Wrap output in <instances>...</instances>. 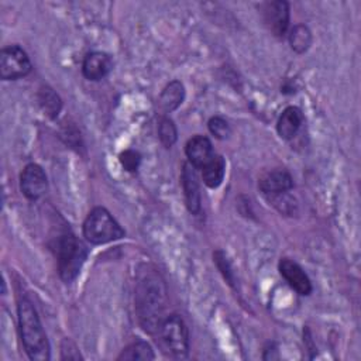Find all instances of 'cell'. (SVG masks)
<instances>
[{
  "mask_svg": "<svg viewBox=\"0 0 361 361\" xmlns=\"http://www.w3.org/2000/svg\"><path fill=\"white\" fill-rule=\"evenodd\" d=\"M226 173V161L221 155H214L212 161L202 168V179L207 188L216 189L221 185Z\"/></svg>",
  "mask_w": 361,
  "mask_h": 361,
  "instance_id": "17",
  "label": "cell"
},
{
  "mask_svg": "<svg viewBox=\"0 0 361 361\" xmlns=\"http://www.w3.org/2000/svg\"><path fill=\"white\" fill-rule=\"evenodd\" d=\"M121 166L128 172H135L141 164V155L138 151L126 149L118 155Z\"/></svg>",
  "mask_w": 361,
  "mask_h": 361,
  "instance_id": "24",
  "label": "cell"
},
{
  "mask_svg": "<svg viewBox=\"0 0 361 361\" xmlns=\"http://www.w3.org/2000/svg\"><path fill=\"white\" fill-rule=\"evenodd\" d=\"M31 72V61L27 52L18 45H8L0 52V78L17 80Z\"/></svg>",
  "mask_w": 361,
  "mask_h": 361,
  "instance_id": "6",
  "label": "cell"
},
{
  "mask_svg": "<svg viewBox=\"0 0 361 361\" xmlns=\"http://www.w3.org/2000/svg\"><path fill=\"white\" fill-rule=\"evenodd\" d=\"M278 268H279V274L282 275V278L288 282V285L293 290H296L302 296L310 295V292L313 289L312 282H310L309 276L306 275V272L303 271V268L298 262H295L289 258H282L279 261Z\"/></svg>",
  "mask_w": 361,
  "mask_h": 361,
  "instance_id": "9",
  "label": "cell"
},
{
  "mask_svg": "<svg viewBox=\"0 0 361 361\" xmlns=\"http://www.w3.org/2000/svg\"><path fill=\"white\" fill-rule=\"evenodd\" d=\"M166 286L155 269L142 271L135 283V313L140 326L148 334H157L166 309Z\"/></svg>",
  "mask_w": 361,
  "mask_h": 361,
  "instance_id": "1",
  "label": "cell"
},
{
  "mask_svg": "<svg viewBox=\"0 0 361 361\" xmlns=\"http://www.w3.org/2000/svg\"><path fill=\"white\" fill-rule=\"evenodd\" d=\"M209 131L212 133V135H214L219 140H226L230 137L231 134V128L230 124L227 123L226 118L220 117V116H213L209 123H207Z\"/></svg>",
  "mask_w": 361,
  "mask_h": 361,
  "instance_id": "22",
  "label": "cell"
},
{
  "mask_svg": "<svg viewBox=\"0 0 361 361\" xmlns=\"http://www.w3.org/2000/svg\"><path fill=\"white\" fill-rule=\"evenodd\" d=\"M162 351L172 358H186L189 353V330L179 314L166 316L158 331Z\"/></svg>",
  "mask_w": 361,
  "mask_h": 361,
  "instance_id": "5",
  "label": "cell"
},
{
  "mask_svg": "<svg viewBox=\"0 0 361 361\" xmlns=\"http://www.w3.org/2000/svg\"><path fill=\"white\" fill-rule=\"evenodd\" d=\"M180 179H182L188 210L192 214H199L202 210V195H200L199 179L196 175V168H193L189 162H186L183 165Z\"/></svg>",
  "mask_w": 361,
  "mask_h": 361,
  "instance_id": "10",
  "label": "cell"
},
{
  "mask_svg": "<svg viewBox=\"0 0 361 361\" xmlns=\"http://www.w3.org/2000/svg\"><path fill=\"white\" fill-rule=\"evenodd\" d=\"M213 258H214V262L217 265V268L220 269L221 275L224 276V279L227 281V283L233 288H235V275H234V271L226 257V254L223 251H216L213 254Z\"/></svg>",
  "mask_w": 361,
  "mask_h": 361,
  "instance_id": "23",
  "label": "cell"
},
{
  "mask_svg": "<svg viewBox=\"0 0 361 361\" xmlns=\"http://www.w3.org/2000/svg\"><path fill=\"white\" fill-rule=\"evenodd\" d=\"M312 31L305 24L295 25L289 32V44L296 54H305L312 45Z\"/></svg>",
  "mask_w": 361,
  "mask_h": 361,
  "instance_id": "19",
  "label": "cell"
},
{
  "mask_svg": "<svg viewBox=\"0 0 361 361\" xmlns=\"http://www.w3.org/2000/svg\"><path fill=\"white\" fill-rule=\"evenodd\" d=\"M20 189L28 200H37L45 195L48 180L44 169L38 164H28L20 175Z\"/></svg>",
  "mask_w": 361,
  "mask_h": 361,
  "instance_id": "8",
  "label": "cell"
},
{
  "mask_svg": "<svg viewBox=\"0 0 361 361\" xmlns=\"http://www.w3.org/2000/svg\"><path fill=\"white\" fill-rule=\"evenodd\" d=\"M185 99V87L179 80L169 82L159 94V106L164 111L171 113L176 110Z\"/></svg>",
  "mask_w": 361,
  "mask_h": 361,
  "instance_id": "15",
  "label": "cell"
},
{
  "mask_svg": "<svg viewBox=\"0 0 361 361\" xmlns=\"http://www.w3.org/2000/svg\"><path fill=\"white\" fill-rule=\"evenodd\" d=\"M262 18L271 34L282 38L289 27V4L283 0L265 3L262 6Z\"/></svg>",
  "mask_w": 361,
  "mask_h": 361,
  "instance_id": "7",
  "label": "cell"
},
{
  "mask_svg": "<svg viewBox=\"0 0 361 361\" xmlns=\"http://www.w3.org/2000/svg\"><path fill=\"white\" fill-rule=\"evenodd\" d=\"M155 354L151 348V345L147 341L142 340H137L131 344H128L117 357L118 361L126 360V361H134V360H142V361H148V360H154Z\"/></svg>",
  "mask_w": 361,
  "mask_h": 361,
  "instance_id": "18",
  "label": "cell"
},
{
  "mask_svg": "<svg viewBox=\"0 0 361 361\" xmlns=\"http://www.w3.org/2000/svg\"><path fill=\"white\" fill-rule=\"evenodd\" d=\"M37 100H38V104H39L41 110L44 111V114L48 118L54 120L61 113L62 100H61L59 94L52 87H49V86L39 87L38 94H37Z\"/></svg>",
  "mask_w": 361,
  "mask_h": 361,
  "instance_id": "16",
  "label": "cell"
},
{
  "mask_svg": "<svg viewBox=\"0 0 361 361\" xmlns=\"http://www.w3.org/2000/svg\"><path fill=\"white\" fill-rule=\"evenodd\" d=\"M17 314L21 341L28 358L32 361L49 360V343L34 305L28 299H21L17 306Z\"/></svg>",
  "mask_w": 361,
  "mask_h": 361,
  "instance_id": "2",
  "label": "cell"
},
{
  "mask_svg": "<svg viewBox=\"0 0 361 361\" xmlns=\"http://www.w3.org/2000/svg\"><path fill=\"white\" fill-rule=\"evenodd\" d=\"M293 186V179L289 172L285 169H276L267 172L264 176H261L258 182V188L262 192V195H275L282 192H289Z\"/></svg>",
  "mask_w": 361,
  "mask_h": 361,
  "instance_id": "13",
  "label": "cell"
},
{
  "mask_svg": "<svg viewBox=\"0 0 361 361\" xmlns=\"http://www.w3.org/2000/svg\"><path fill=\"white\" fill-rule=\"evenodd\" d=\"M185 154H186L188 162L196 169L204 168L214 157L212 141L204 135L192 137L186 142Z\"/></svg>",
  "mask_w": 361,
  "mask_h": 361,
  "instance_id": "11",
  "label": "cell"
},
{
  "mask_svg": "<svg viewBox=\"0 0 361 361\" xmlns=\"http://www.w3.org/2000/svg\"><path fill=\"white\" fill-rule=\"evenodd\" d=\"M158 137L165 148H171L178 140V130L169 117H161L158 123Z\"/></svg>",
  "mask_w": 361,
  "mask_h": 361,
  "instance_id": "21",
  "label": "cell"
},
{
  "mask_svg": "<svg viewBox=\"0 0 361 361\" xmlns=\"http://www.w3.org/2000/svg\"><path fill=\"white\" fill-rule=\"evenodd\" d=\"M303 124L302 110L296 106L286 107L276 121V131L283 140H293Z\"/></svg>",
  "mask_w": 361,
  "mask_h": 361,
  "instance_id": "14",
  "label": "cell"
},
{
  "mask_svg": "<svg viewBox=\"0 0 361 361\" xmlns=\"http://www.w3.org/2000/svg\"><path fill=\"white\" fill-rule=\"evenodd\" d=\"M61 353H62V360H80L82 358V355L79 354V350L76 348V345L71 340H68V338L63 340Z\"/></svg>",
  "mask_w": 361,
  "mask_h": 361,
  "instance_id": "25",
  "label": "cell"
},
{
  "mask_svg": "<svg viewBox=\"0 0 361 361\" xmlns=\"http://www.w3.org/2000/svg\"><path fill=\"white\" fill-rule=\"evenodd\" d=\"M54 250L56 255L58 272L61 279L66 283L72 282L79 275L86 261V247L75 237L72 231L66 230L58 235L54 244Z\"/></svg>",
  "mask_w": 361,
  "mask_h": 361,
  "instance_id": "3",
  "label": "cell"
},
{
  "mask_svg": "<svg viewBox=\"0 0 361 361\" xmlns=\"http://www.w3.org/2000/svg\"><path fill=\"white\" fill-rule=\"evenodd\" d=\"M113 69V61L109 54L102 51L89 52L82 63V73L87 80H102Z\"/></svg>",
  "mask_w": 361,
  "mask_h": 361,
  "instance_id": "12",
  "label": "cell"
},
{
  "mask_svg": "<svg viewBox=\"0 0 361 361\" xmlns=\"http://www.w3.org/2000/svg\"><path fill=\"white\" fill-rule=\"evenodd\" d=\"M124 230L104 207H94L83 221V235L90 244H107L124 237Z\"/></svg>",
  "mask_w": 361,
  "mask_h": 361,
  "instance_id": "4",
  "label": "cell"
},
{
  "mask_svg": "<svg viewBox=\"0 0 361 361\" xmlns=\"http://www.w3.org/2000/svg\"><path fill=\"white\" fill-rule=\"evenodd\" d=\"M264 196L269 202V204L276 207L283 214L292 216L298 210V203H296L295 197L290 196L288 192L275 193V195H264Z\"/></svg>",
  "mask_w": 361,
  "mask_h": 361,
  "instance_id": "20",
  "label": "cell"
}]
</instances>
